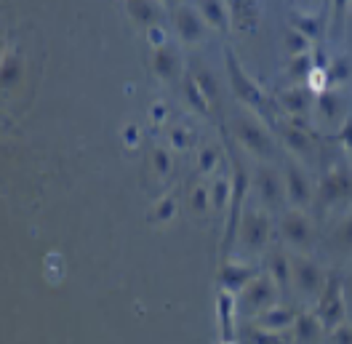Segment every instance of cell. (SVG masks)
<instances>
[{"instance_id":"6da1fadb","label":"cell","mask_w":352,"mask_h":344,"mask_svg":"<svg viewBox=\"0 0 352 344\" xmlns=\"http://www.w3.org/2000/svg\"><path fill=\"white\" fill-rule=\"evenodd\" d=\"M174 24L179 38L187 45H195L206 41V32H208V24L203 22V17L198 14V8H190V6H176L174 11Z\"/></svg>"},{"instance_id":"7a4b0ae2","label":"cell","mask_w":352,"mask_h":344,"mask_svg":"<svg viewBox=\"0 0 352 344\" xmlns=\"http://www.w3.org/2000/svg\"><path fill=\"white\" fill-rule=\"evenodd\" d=\"M126 11L133 19V24H139L144 30L160 27V19H163V11H160L157 0H126Z\"/></svg>"},{"instance_id":"3957f363","label":"cell","mask_w":352,"mask_h":344,"mask_svg":"<svg viewBox=\"0 0 352 344\" xmlns=\"http://www.w3.org/2000/svg\"><path fill=\"white\" fill-rule=\"evenodd\" d=\"M195 8H198V14L203 17V22L208 24V27H214L219 32L230 30L232 17H230V8H227V0H198Z\"/></svg>"},{"instance_id":"277c9868","label":"cell","mask_w":352,"mask_h":344,"mask_svg":"<svg viewBox=\"0 0 352 344\" xmlns=\"http://www.w3.org/2000/svg\"><path fill=\"white\" fill-rule=\"evenodd\" d=\"M227 69H230V80H232V88L241 94L245 102H259V88H256V83L243 72L241 62L235 59V54H230L227 51Z\"/></svg>"},{"instance_id":"5b68a950","label":"cell","mask_w":352,"mask_h":344,"mask_svg":"<svg viewBox=\"0 0 352 344\" xmlns=\"http://www.w3.org/2000/svg\"><path fill=\"white\" fill-rule=\"evenodd\" d=\"M227 8H230V17L238 22V27H243V30L256 27V19H259L256 0H227Z\"/></svg>"},{"instance_id":"8992f818","label":"cell","mask_w":352,"mask_h":344,"mask_svg":"<svg viewBox=\"0 0 352 344\" xmlns=\"http://www.w3.org/2000/svg\"><path fill=\"white\" fill-rule=\"evenodd\" d=\"M288 24H291L296 32L307 35L309 41H315V38L323 35V24H320V19H318L315 14H309V11H291Z\"/></svg>"},{"instance_id":"52a82bcc","label":"cell","mask_w":352,"mask_h":344,"mask_svg":"<svg viewBox=\"0 0 352 344\" xmlns=\"http://www.w3.org/2000/svg\"><path fill=\"white\" fill-rule=\"evenodd\" d=\"M155 69H157V75H163V78H171L176 72V56L174 51L168 48V45H160L157 51H155V59H153Z\"/></svg>"},{"instance_id":"ba28073f","label":"cell","mask_w":352,"mask_h":344,"mask_svg":"<svg viewBox=\"0 0 352 344\" xmlns=\"http://www.w3.org/2000/svg\"><path fill=\"white\" fill-rule=\"evenodd\" d=\"M283 43L288 45L291 56H299V54H309V38H307V35H302V32H296L294 27H288V32H286V38H283Z\"/></svg>"},{"instance_id":"9c48e42d","label":"cell","mask_w":352,"mask_h":344,"mask_svg":"<svg viewBox=\"0 0 352 344\" xmlns=\"http://www.w3.org/2000/svg\"><path fill=\"white\" fill-rule=\"evenodd\" d=\"M326 72H329L331 83H342V80H347V75H350V62H347V59H333Z\"/></svg>"},{"instance_id":"30bf717a","label":"cell","mask_w":352,"mask_h":344,"mask_svg":"<svg viewBox=\"0 0 352 344\" xmlns=\"http://www.w3.org/2000/svg\"><path fill=\"white\" fill-rule=\"evenodd\" d=\"M312 69H315V65H312V56H309V54L291 56V75H305V78H307Z\"/></svg>"},{"instance_id":"8fae6325","label":"cell","mask_w":352,"mask_h":344,"mask_svg":"<svg viewBox=\"0 0 352 344\" xmlns=\"http://www.w3.org/2000/svg\"><path fill=\"white\" fill-rule=\"evenodd\" d=\"M329 83H331L329 72H326V69H320V67H315V69L307 75V86L312 88V91H318V94H323Z\"/></svg>"},{"instance_id":"7c38bea8","label":"cell","mask_w":352,"mask_h":344,"mask_svg":"<svg viewBox=\"0 0 352 344\" xmlns=\"http://www.w3.org/2000/svg\"><path fill=\"white\" fill-rule=\"evenodd\" d=\"M331 6H333V27L342 35V24H344V14L350 11V0H331Z\"/></svg>"},{"instance_id":"4fadbf2b","label":"cell","mask_w":352,"mask_h":344,"mask_svg":"<svg viewBox=\"0 0 352 344\" xmlns=\"http://www.w3.org/2000/svg\"><path fill=\"white\" fill-rule=\"evenodd\" d=\"M16 72H19V62L8 56V59L3 62V80H6V86H11V80H14Z\"/></svg>"},{"instance_id":"5bb4252c","label":"cell","mask_w":352,"mask_h":344,"mask_svg":"<svg viewBox=\"0 0 352 344\" xmlns=\"http://www.w3.org/2000/svg\"><path fill=\"white\" fill-rule=\"evenodd\" d=\"M195 83H198L200 91H203L206 96H214V94H217V88H214V78H208V72H200L198 78H195Z\"/></svg>"},{"instance_id":"9a60e30c","label":"cell","mask_w":352,"mask_h":344,"mask_svg":"<svg viewBox=\"0 0 352 344\" xmlns=\"http://www.w3.org/2000/svg\"><path fill=\"white\" fill-rule=\"evenodd\" d=\"M147 41H150L153 45H157V48H160V45H168V43H166L163 24H160V27H153V30H147Z\"/></svg>"},{"instance_id":"2e32d148","label":"cell","mask_w":352,"mask_h":344,"mask_svg":"<svg viewBox=\"0 0 352 344\" xmlns=\"http://www.w3.org/2000/svg\"><path fill=\"white\" fill-rule=\"evenodd\" d=\"M291 190H294V197H299V200H305V193H307V190H305V182H302V179H299V176H291Z\"/></svg>"},{"instance_id":"e0dca14e","label":"cell","mask_w":352,"mask_h":344,"mask_svg":"<svg viewBox=\"0 0 352 344\" xmlns=\"http://www.w3.org/2000/svg\"><path fill=\"white\" fill-rule=\"evenodd\" d=\"M288 102H291L294 107H302V105H305V94H296V91H294V94H288Z\"/></svg>"},{"instance_id":"ac0fdd59","label":"cell","mask_w":352,"mask_h":344,"mask_svg":"<svg viewBox=\"0 0 352 344\" xmlns=\"http://www.w3.org/2000/svg\"><path fill=\"white\" fill-rule=\"evenodd\" d=\"M299 3H302V6L307 8L309 14H315V6H318V0H299Z\"/></svg>"},{"instance_id":"d6986e66","label":"cell","mask_w":352,"mask_h":344,"mask_svg":"<svg viewBox=\"0 0 352 344\" xmlns=\"http://www.w3.org/2000/svg\"><path fill=\"white\" fill-rule=\"evenodd\" d=\"M160 3H166V6H176V0H160Z\"/></svg>"},{"instance_id":"ffe728a7","label":"cell","mask_w":352,"mask_h":344,"mask_svg":"<svg viewBox=\"0 0 352 344\" xmlns=\"http://www.w3.org/2000/svg\"><path fill=\"white\" fill-rule=\"evenodd\" d=\"M350 14H352V0H350Z\"/></svg>"}]
</instances>
